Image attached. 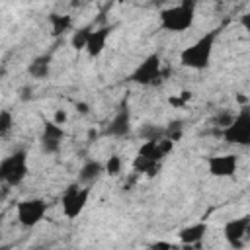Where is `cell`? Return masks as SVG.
I'll return each instance as SVG.
<instances>
[{"instance_id": "1", "label": "cell", "mask_w": 250, "mask_h": 250, "mask_svg": "<svg viewBox=\"0 0 250 250\" xmlns=\"http://www.w3.org/2000/svg\"><path fill=\"white\" fill-rule=\"evenodd\" d=\"M219 33H221V29H211V31L203 33L197 41H193L189 47H186V49L180 53V62H182L184 66H188V68H193V70H203V68H207Z\"/></svg>"}, {"instance_id": "2", "label": "cell", "mask_w": 250, "mask_h": 250, "mask_svg": "<svg viewBox=\"0 0 250 250\" xmlns=\"http://www.w3.org/2000/svg\"><path fill=\"white\" fill-rule=\"evenodd\" d=\"M172 146H174V141H170V139L146 141L139 148V152L133 160V170L139 174H154L158 168V162L172 150Z\"/></svg>"}, {"instance_id": "3", "label": "cell", "mask_w": 250, "mask_h": 250, "mask_svg": "<svg viewBox=\"0 0 250 250\" xmlns=\"http://www.w3.org/2000/svg\"><path fill=\"white\" fill-rule=\"evenodd\" d=\"M160 27L172 33H182L188 31L193 25L195 20V2L184 0L180 4L168 6L160 12Z\"/></svg>"}, {"instance_id": "4", "label": "cell", "mask_w": 250, "mask_h": 250, "mask_svg": "<svg viewBox=\"0 0 250 250\" xmlns=\"http://www.w3.org/2000/svg\"><path fill=\"white\" fill-rule=\"evenodd\" d=\"M27 152L25 150H16L10 156L0 160V182L14 188L20 186L25 176H27Z\"/></svg>"}, {"instance_id": "5", "label": "cell", "mask_w": 250, "mask_h": 250, "mask_svg": "<svg viewBox=\"0 0 250 250\" xmlns=\"http://www.w3.org/2000/svg\"><path fill=\"white\" fill-rule=\"evenodd\" d=\"M90 199V188H82L78 184H70L61 199V207H62V215L66 219H76L82 215L86 203Z\"/></svg>"}, {"instance_id": "6", "label": "cell", "mask_w": 250, "mask_h": 250, "mask_svg": "<svg viewBox=\"0 0 250 250\" xmlns=\"http://www.w3.org/2000/svg\"><path fill=\"white\" fill-rule=\"evenodd\" d=\"M221 135L229 145H238V146L250 145V109L248 107L240 109V113L234 115L232 123L227 125L221 131Z\"/></svg>"}, {"instance_id": "7", "label": "cell", "mask_w": 250, "mask_h": 250, "mask_svg": "<svg viewBox=\"0 0 250 250\" xmlns=\"http://www.w3.org/2000/svg\"><path fill=\"white\" fill-rule=\"evenodd\" d=\"M47 213V201L41 199V197H31V199H23L16 205V215H18V221L21 227H35L43 221Z\"/></svg>"}, {"instance_id": "8", "label": "cell", "mask_w": 250, "mask_h": 250, "mask_svg": "<svg viewBox=\"0 0 250 250\" xmlns=\"http://www.w3.org/2000/svg\"><path fill=\"white\" fill-rule=\"evenodd\" d=\"M160 78H162V62L156 53L148 55L131 74V80L141 86H154L160 82Z\"/></svg>"}, {"instance_id": "9", "label": "cell", "mask_w": 250, "mask_h": 250, "mask_svg": "<svg viewBox=\"0 0 250 250\" xmlns=\"http://www.w3.org/2000/svg\"><path fill=\"white\" fill-rule=\"evenodd\" d=\"M209 174L215 178H230L234 176L238 168V156L236 154H215L207 158Z\"/></svg>"}, {"instance_id": "10", "label": "cell", "mask_w": 250, "mask_h": 250, "mask_svg": "<svg viewBox=\"0 0 250 250\" xmlns=\"http://www.w3.org/2000/svg\"><path fill=\"white\" fill-rule=\"evenodd\" d=\"M248 227H250V219H248L246 215H244V217H238V219L227 221V225H225V229H223L225 240H227L234 250H240V248L244 246V238H246Z\"/></svg>"}, {"instance_id": "11", "label": "cell", "mask_w": 250, "mask_h": 250, "mask_svg": "<svg viewBox=\"0 0 250 250\" xmlns=\"http://www.w3.org/2000/svg\"><path fill=\"white\" fill-rule=\"evenodd\" d=\"M64 137H66V135H64V129H62V127L55 125L53 121L45 123L43 133H41V148H43V152H47V154L59 152L61 146H62Z\"/></svg>"}, {"instance_id": "12", "label": "cell", "mask_w": 250, "mask_h": 250, "mask_svg": "<svg viewBox=\"0 0 250 250\" xmlns=\"http://www.w3.org/2000/svg\"><path fill=\"white\" fill-rule=\"evenodd\" d=\"M111 25H104V27H98V29H92L90 31V37H88V43H86V53L90 57H100L102 51L105 49V41L107 37L111 35Z\"/></svg>"}, {"instance_id": "13", "label": "cell", "mask_w": 250, "mask_h": 250, "mask_svg": "<svg viewBox=\"0 0 250 250\" xmlns=\"http://www.w3.org/2000/svg\"><path fill=\"white\" fill-rule=\"evenodd\" d=\"M129 129H131V111H129L127 105H123L115 113L111 123L107 125V135H111V137H125L129 133Z\"/></svg>"}, {"instance_id": "14", "label": "cell", "mask_w": 250, "mask_h": 250, "mask_svg": "<svg viewBox=\"0 0 250 250\" xmlns=\"http://www.w3.org/2000/svg\"><path fill=\"white\" fill-rule=\"evenodd\" d=\"M205 232H207V225H205V223H193V225L184 227L178 236H180L182 244L191 246V244H197L199 240H203Z\"/></svg>"}, {"instance_id": "15", "label": "cell", "mask_w": 250, "mask_h": 250, "mask_svg": "<svg viewBox=\"0 0 250 250\" xmlns=\"http://www.w3.org/2000/svg\"><path fill=\"white\" fill-rule=\"evenodd\" d=\"M49 70H51V55H41L37 59L31 61L29 64V74L33 78H47L49 76Z\"/></svg>"}, {"instance_id": "16", "label": "cell", "mask_w": 250, "mask_h": 250, "mask_svg": "<svg viewBox=\"0 0 250 250\" xmlns=\"http://www.w3.org/2000/svg\"><path fill=\"white\" fill-rule=\"evenodd\" d=\"M102 172H104V166H102L98 160H88V162L80 168L78 180H80V182H84V184H90V182L98 180Z\"/></svg>"}, {"instance_id": "17", "label": "cell", "mask_w": 250, "mask_h": 250, "mask_svg": "<svg viewBox=\"0 0 250 250\" xmlns=\"http://www.w3.org/2000/svg\"><path fill=\"white\" fill-rule=\"evenodd\" d=\"M49 21H51L53 35H61V33H64V31H68V29H70V25H72V16L53 14V16L49 18Z\"/></svg>"}, {"instance_id": "18", "label": "cell", "mask_w": 250, "mask_h": 250, "mask_svg": "<svg viewBox=\"0 0 250 250\" xmlns=\"http://www.w3.org/2000/svg\"><path fill=\"white\" fill-rule=\"evenodd\" d=\"M94 27L92 25H84V27H78L74 33H72V39H70V45L80 51V49H86V43H88V37H90V31Z\"/></svg>"}, {"instance_id": "19", "label": "cell", "mask_w": 250, "mask_h": 250, "mask_svg": "<svg viewBox=\"0 0 250 250\" xmlns=\"http://www.w3.org/2000/svg\"><path fill=\"white\" fill-rule=\"evenodd\" d=\"M12 125H14V115H12V111L2 109V111H0V137L8 135V133L12 131Z\"/></svg>"}, {"instance_id": "20", "label": "cell", "mask_w": 250, "mask_h": 250, "mask_svg": "<svg viewBox=\"0 0 250 250\" xmlns=\"http://www.w3.org/2000/svg\"><path fill=\"white\" fill-rule=\"evenodd\" d=\"M104 172H107L109 176H117L121 172V158L117 154H111L104 166Z\"/></svg>"}, {"instance_id": "21", "label": "cell", "mask_w": 250, "mask_h": 250, "mask_svg": "<svg viewBox=\"0 0 250 250\" xmlns=\"http://www.w3.org/2000/svg\"><path fill=\"white\" fill-rule=\"evenodd\" d=\"M64 121H66V113H64L62 109H57L53 123H55V125H59V127H62V123H64Z\"/></svg>"}, {"instance_id": "22", "label": "cell", "mask_w": 250, "mask_h": 250, "mask_svg": "<svg viewBox=\"0 0 250 250\" xmlns=\"http://www.w3.org/2000/svg\"><path fill=\"white\" fill-rule=\"evenodd\" d=\"M148 250H174V246H172L170 242H164V240H160V242L152 244Z\"/></svg>"}, {"instance_id": "23", "label": "cell", "mask_w": 250, "mask_h": 250, "mask_svg": "<svg viewBox=\"0 0 250 250\" xmlns=\"http://www.w3.org/2000/svg\"><path fill=\"white\" fill-rule=\"evenodd\" d=\"M76 109H78L80 113H88V105H86V104H76Z\"/></svg>"}, {"instance_id": "24", "label": "cell", "mask_w": 250, "mask_h": 250, "mask_svg": "<svg viewBox=\"0 0 250 250\" xmlns=\"http://www.w3.org/2000/svg\"><path fill=\"white\" fill-rule=\"evenodd\" d=\"M0 236H2V225H0Z\"/></svg>"}]
</instances>
